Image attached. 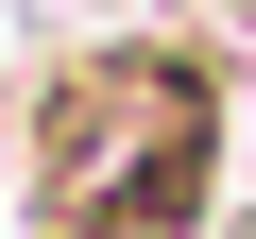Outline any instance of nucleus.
Returning a JSON list of instances; mask_svg holds the SVG:
<instances>
[{
  "mask_svg": "<svg viewBox=\"0 0 256 239\" xmlns=\"http://www.w3.org/2000/svg\"><path fill=\"white\" fill-rule=\"evenodd\" d=\"M188 188H205V86L171 52L86 68L52 102V205H68V239H154Z\"/></svg>",
  "mask_w": 256,
  "mask_h": 239,
  "instance_id": "f257e3e1",
  "label": "nucleus"
}]
</instances>
